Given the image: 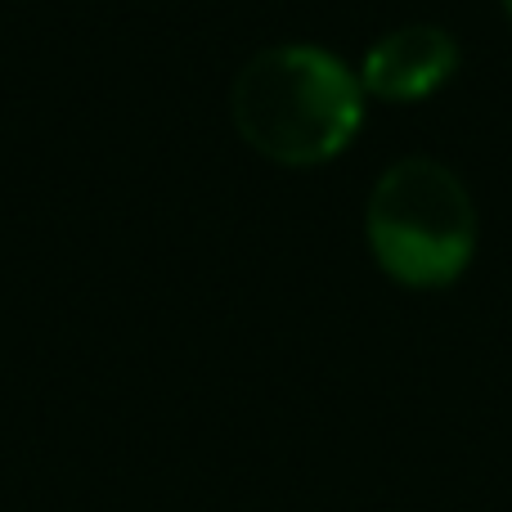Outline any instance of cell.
I'll return each mask as SVG.
<instances>
[{
    "label": "cell",
    "instance_id": "obj_3",
    "mask_svg": "<svg viewBox=\"0 0 512 512\" xmlns=\"http://www.w3.org/2000/svg\"><path fill=\"white\" fill-rule=\"evenodd\" d=\"M459 41L436 23H409L369 45L360 63L364 95L382 104H418L432 99L459 72Z\"/></svg>",
    "mask_w": 512,
    "mask_h": 512
},
{
    "label": "cell",
    "instance_id": "obj_2",
    "mask_svg": "<svg viewBox=\"0 0 512 512\" xmlns=\"http://www.w3.org/2000/svg\"><path fill=\"white\" fill-rule=\"evenodd\" d=\"M364 239L378 270L400 288H450L477 256V203L445 162L400 158L373 185L364 207Z\"/></svg>",
    "mask_w": 512,
    "mask_h": 512
},
{
    "label": "cell",
    "instance_id": "obj_4",
    "mask_svg": "<svg viewBox=\"0 0 512 512\" xmlns=\"http://www.w3.org/2000/svg\"><path fill=\"white\" fill-rule=\"evenodd\" d=\"M504 14H508V18H512V0H504Z\"/></svg>",
    "mask_w": 512,
    "mask_h": 512
},
{
    "label": "cell",
    "instance_id": "obj_1",
    "mask_svg": "<svg viewBox=\"0 0 512 512\" xmlns=\"http://www.w3.org/2000/svg\"><path fill=\"white\" fill-rule=\"evenodd\" d=\"M360 72L324 45H270L252 54L230 90L239 140L279 167H319L351 149L364 126Z\"/></svg>",
    "mask_w": 512,
    "mask_h": 512
}]
</instances>
